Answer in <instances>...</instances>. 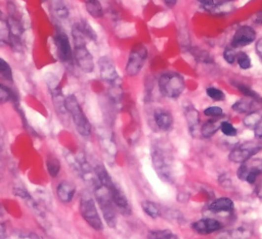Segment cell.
Listing matches in <instances>:
<instances>
[{
    "mask_svg": "<svg viewBox=\"0 0 262 239\" xmlns=\"http://www.w3.org/2000/svg\"><path fill=\"white\" fill-rule=\"evenodd\" d=\"M220 130L228 137H234V136H237V134H238L237 129L233 127L232 124H230L229 122H227V121H224L221 123Z\"/></svg>",
    "mask_w": 262,
    "mask_h": 239,
    "instance_id": "f35d334b",
    "label": "cell"
},
{
    "mask_svg": "<svg viewBox=\"0 0 262 239\" xmlns=\"http://www.w3.org/2000/svg\"><path fill=\"white\" fill-rule=\"evenodd\" d=\"M14 99V93L4 84L0 83V104L6 103Z\"/></svg>",
    "mask_w": 262,
    "mask_h": 239,
    "instance_id": "8d00e7d4",
    "label": "cell"
},
{
    "mask_svg": "<svg viewBox=\"0 0 262 239\" xmlns=\"http://www.w3.org/2000/svg\"><path fill=\"white\" fill-rule=\"evenodd\" d=\"M80 212L82 218L91 228L96 230H101L103 225L101 219L98 215L94 198L91 197L87 192L83 193L80 199Z\"/></svg>",
    "mask_w": 262,
    "mask_h": 239,
    "instance_id": "8992f818",
    "label": "cell"
},
{
    "mask_svg": "<svg viewBox=\"0 0 262 239\" xmlns=\"http://www.w3.org/2000/svg\"><path fill=\"white\" fill-rule=\"evenodd\" d=\"M237 61L241 69L243 70H248L251 68V59L249 57L246 52H239L237 55Z\"/></svg>",
    "mask_w": 262,
    "mask_h": 239,
    "instance_id": "74e56055",
    "label": "cell"
},
{
    "mask_svg": "<svg viewBox=\"0 0 262 239\" xmlns=\"http://www.w3.org/2000/svg\"><path fill=\"white\" fill-rule=\"evenodd\" d=\"M0 79L4 82L14 81V74H12L11 66L5 60L1 58H0Z\"/></svg>",
    "mask_w": 262,
    "mask_h": 239,
    "instance_id": "f1b7e54d",
    "label": "cell"
},
{
    "mask_svg": "<svg viewBox=\"0 0 262 239\" xmlns=\"http://www.w3.org/2000/svg\"><path fill=\"white\" fill-rule=\"evenodd\" d=\"M229 1H232V0H229Z\"/></svg>",
    "mask_w": 262,
    "mask_h": 239,
    "instance_id": "f5cc1de1",
    "label": "cell"
},
{
    "mask_svg": "<svg viewBox=\"0 0 262 239\" xmlns=\"http://www.w3.org/2000/svg\"><path fill=\"white\" fill-rule=\"evenodd\" d=\"M255 130V137L262 142V126H258Z\"/></svg>",
    "mask_w": 262,
    "mask_h": 239,
    "instance_id": "f6af8a7d",
    "label": "cell"
},
{
    "mask_svg": "<svg viewBox=\"0 0 262 239\" xmlns=\"http://www.w3.org/2000/svg\"><path fill=\"white\" fill-rule=\"evenodd\" d=\"M28 237H29L30 239H42L40 236H39V235L36 234V233H30V234L28 235Z\"/></svg>",
    "mask_w": 262,
    "mask_h": 239,
    "instance_id": "681fc988",
    "label": "cell"
},
{
    "mask_svg": "<svg viewBox=\"0 0 262 239\" xmlns=\"http://www.w3.org/2000/svg\"><path fill=\"white\" fill-rule=\"evenodd\" d=\"M51 6L56 17L59 18L60 20H66L69 18L70 8L65 0H52Z\"/></svg>",
    "mask_w": 262,
    "mask_h": 239,
    "instance_id": "44dd1931",
    "label": "cell"
},
{
    "mask_svg": "<svg viewBox=\"0 0 262 239\" xmlns=\"http://www.w3.org/2000/svg\"><path fill=\"white\" fill-rule=\"evenodd\" d=\"M209 210L212 212H230L234 209V204L229 197H219L209 205Z\"/></svg>",
    "mask_w": 262,
    "mask_h": 239,
    "instance_id": "d6986e66",
    "label": "cell"
},
{
    "mask_svg": "<svg viewBox=\"0 0 262 239\" xmlns=\"http://www.w3.org/2000/svg\"><path fill=\"white\" fill-rule=\"evenodd\" d=\"M94 188H95V196L102 211L104 221H106L109 227L114 228L117 225V216L110 189L106 187V186L101 185L100 183H98Z\"/></svg>",
    "mask_w": 262,
    "mask_h": 239,
    "instance_id": "3957f363",
    "label": "cell"
},
{
    "mask_svg": "<svg viewBox=\"0 0 262 239\" xmlns=\"http://www.w3.org/2000/svg\"><path fill=\"white\" fill-rule=\"evenodd\" d=\"M262 150V145L257 142L248 141L234 148L229 154V159L235 164H243Z\"/></svg>",
    "mask_w": 262,
    "mask_h": 239,
    "instance_id": "52a82bcc",
    "label": "cell"
},
{
    "mask_svg": "<svg viewBox=\"0 0 262 239\" xmlns=\"http://www.w3.org/2000/svg\"><path fill=\"white\" fill-rule=\"evenodd\" d=\"M237 55L238 53H235L234 49L230 46V47H227L225 52H224V58L226 60V61L229 64L233 63L235 60H237Z\"/></svg>",
    "mask_w": 262,
    "mask_h": 239,
    "instance_id": "60d3db41",
    "label": "cell"
},
{
    "mask_svg": "<svg viewBox=\"0 0 262 239\" xmlns=\"http://www.w3.org/2000/svg\"><path fill=\"white\" fill-rule=\"evenodd\" d=\"M258 101L250 97H245L235 101L232 104V110L240 114H250L258 111Z\"/></svg>",
    "mask_w": 262,
    "mask_h": 239,
    "instance_id": "e0dca14e",
    "label": "cell"
},
{
    "mask_svg": "<svg viewBox=\"0 0 262 239\" xmlns=\"http://www.w3.org/2000/svg\"><path fill=\"white\" fill-rule=\"evenodd\" d=\"M109 189H110L112 201H113L115 207L125 216L130 215L131 209H130V205H129V202H128L125 193L119 187H118L115 183H113V185Z\"/></svg>",
    "mask_w": 262,
    "mask_h": 239,
    "instance_id": "5bb4252c",
    "label": "cell"
},
{
    "mask_svg": "<svg viewBox=\"0 0 262 239\" xmlns=\"http://www.w3.org/2000/svg\"><path fill=\"white\" fill-rule=\"evenodd\" d=\"M76 192V186L68 181L61 182L58 185L57 194L60 198V201L63 203H70Z\"/></svg>",
    "mask_w": 262,
    "mask_h": 239,
    "instance_id": "ac0fdd59",
    "label": "cell"
},
{
    "mask_svg": "<svg viewBox=\"0 0 262 239\" xmlns=\"http://www.w3.org/2000/svg\"><path fill=\"white\" fill-rule=\"evenodd\" d=\"M41 1H42V2H44V1H46V0H41Z\"/></svg>",
    "mask_w": 262,
    "mask_h": 239,
    "instance_id": "816d5d0a",
    "label": "cell"
},
{
    "mask_svg": "<svg viewBox=\"0 0 262 239\" xmlns=\"http://www.w3.org/2000/svg\"><path fill=\"white\" fill-rule=\"evenodd\" d=\"M232 85L237 88L245 97H250V98H253L256 100H260V96L249 86L242 84V83H232Z\"/></svg>",
    "mask_w": 262,
    "mask_h": 239,
    "instance_id": "836d02e7",
    "label": "cell"
},
{
    "mask_svg": "<svg viewBox=\"0 0 262 239\" xmlns=\"http://www.w3.org/2000/svg\"><path fill=\"white\" fill-rule=\"evenodd\" d=\"M10 29L7 19L0 12V44H9Z\"/></svg>",
    "mask_w": 262,
    "mask_h": 239,
    "instance_id": "d4e9b609",
    "label": "cell"
},
{
    "mask_svg": "<svg viewBox=\"0 0 262 239\" xmlns=\"http://www.w3.org/2000/svg\"><path fill=\"white\" fill-rule=\"evenodd\" d=\"M198 2L207 9H213L220 4V0H198Z\"/></svg>",
    "mask_w": 262,
    "mask_h": 239,
    "instance_id": "b9f144b4",
    "label": "cell"
},
{
    "mask_svg": "<svg viewBox=\"0 0 262 239\" xmlns=\"http://www.w3.org/2000/svg\"><path fill=\"white\" fill-rule=\"evenodd\" d=\"M207 95L214 101H224L226 99L225 93L215 87H208L206 89Z\"/></svg>",
    "mask_w": 262,
    "mask_h": 239,
    "instance_id": "d590c367",
    "label": "cell"
},
{
    "mask_svg": "<svg viewBox=\"0 0 262 239\" xmlns=\"http://www.w3.org/2000/svg\"><path fill=\"white\" fill-rule=\"evenodd\" d=\"M221 223L215 219L206 218L201 219L199 221H196L192 224V229L198 234L201 235H208L214 233L221 229Z\"/></svg>",
    "mask_w": 262,
    "mask_h": 239,
    "instance_id": "4fadbf2b",
    "label": "cell"
},
{
    "mask_svg": "<svg viewBox=\"0 0 262 239\" xmlns=\"http://www.w3.org/2000/svg\"><path fill=\"white\" fill-rule=\"evenodd\" d=\"M154 121L158 129L164 132L169 131L173 125L172 115L163 109H158L154 112Z\"/></svg>",
    "mask_w": 262,
    "mask_h": 239,
    "instance_id": "9a60e30c",
    "label": "cell"
},
{
    "mask_svg": "<svg viewBox=\"0 0 262 239\" xmlns=\"http://www.w3.org/2000/svg\"><path fill=\"white\" fill-rule=\"evenodd\" d=\"M0 239H8V234H7V230L5 227V224L1 220V217H0Z\"/></svg>",
    "mask_w": 262,
    "mask_h": 239,
    "instance_id": "ee69618b",
    "label": "cell"
},
{
    "mask_svg": "<svg viewBox=\"0 0 262 239\" xmlns=\"http://www.w3.org/2000/svg\"><path fill=\"white\" fill-rule=\"evenodd\" d=\"M147 59H148L147 47L141 43L134 45L129 53L128 60L125 65V74L129 77L137 76L142 70L143 65H145Z\"/></svg>",
    "mask_w": 262,
    "mask_h": 239,
    "instance_id": "5b68a950",
    "label": "cell"
},
{
    "mask_svg": "<svg viewBox=\"0 0 262 239\" xmlns=\"http://www.w3.org/2000/svg\"><path fill=\"white\" fill-rule=\"evenodd\" d=\"M77 24H78V26H79L81 32L86 37L88 41H97L98 34H97L96 30L93 28V27H91V25L86 20H82L80 22H78Z\"/></svg>",
    "mask_w": 262,
    "mask_h": 239,
    "instance_id": "484cf974",
    "label": "cell"
},
{
    "mask_svg": "<svg viewBox=\"0 0 262 239\" xmlns=\"http://www.w3.org/2000/svg\"><path fill=\"white\" fill-rule=\"evenodd\" d=\"M54 42L60 60L64 63H69L74 58L73 48L68 35L66 34V32L62 28H59V27L56 28Z\"/></svg>",
    "mask_w": 262,
    "mask_h": 239,
    "instance_id": "ba28073f",
    "label": "cell"
},
{
    "mask_svg": "<svg viewBox=\"0 0 262 239\" xmlns=\"http://www.w3.org/2000/svg\"><path fill=\"white\" fill-rule=\"evenodd\" d=\"M193 56L196 58V60H198L202 62H205V63H210V62H213V59L211 58V56L209 55V53L207 51H204L200 48H195L193 51Z\"/></svg>",
    "mask_w": 262,
    "mask_h": 239,
    "instance_id": "e575fe53",
    "label": "cell"
},
{
    "mask_svg": "<svg viewBox=\"0 0 262 239\" xmlns=\"http://www.w3.org/2000/svg\"><path fill=\"white\" fill-rule=\"evenodd\" d=\"M255 22H256L258 25H262V12L258 13V15L256 16V18H255Z\"/></svg>",
    "mask_w": 262,
    "mask_h": 239,
    "instance_id": "c3c4849f",
    "label": "cell"
},
{
    "mask_svg": "<svg viewBox=\"0 0 262 239\" xmlns=\"http://www.w3.org/2000/svg\"><path fill=\"white\" fill-rule=\"evenodd\" d=\"M256 51L259 55V57L262 59V38L259 39L256 43Z\"/></svg>",
    "mask_w": 262,
    "mask_h": 239,
    "instance_id": "bcb514c9",
    "label": "cell"
},
{
    "mask_svg": "<svg viewBox=\"0 0 262 239\" xmlns=\"http://www.w3.org/2000/svg\"><path fill=\"white\" fill-rule=\"evenodd\" d=\"M14 193H15L17 196L23 198L24 201L29 202L30 199H32L30 193H29L27 190H26L25 188H23V187H15V188H14Z\"/></svg>",
    "mask_w": 262,
    "mask_h": 239,
    "instance_id": "7bdbcfd3",
    "label": "cell"
},
{
    "mask_svg": "<svg viewBox=\"0 0 262 239\" xmlns=\"http://www.w3.org/2000/svg\"><path fill=\"white\" fill-rule=\"evenodd\" d=\"M262 174V159L255 158L241 164L237 170V175L240 180L249 184H254L257 177Z\"/></svg>",
    "mask_w": 262,
    "mask_h": 239,
    "instance_id": "9c48e42d",
    "label": "cell"
},
{
    "mask_svg": "<svg viewBox=\"0 0 262 239\" xmlns=\"http://www.w3.org/2000/svg\"><path fill=\"white\" fill-rule=\"evenodd\" d=\"M149 239H179L176 234L170 230H152L148 234Z\"/></svg>",
    "mask_w": 262,
    "mask_h": 239,
    "instance_id": "4dcf8cb0",
    "label": "cell"
},
{
    "mask_svg": "<svg viewBox=\"0 0 262 239\" xmlns=\"http://www.w3.org/2000/svg\"><path fill=\"white\" fill-rule=\"evenodd\" d=\"M46 168L51 177H57L61 171L60 161L55 156H49L46 159Z\"/></svg>",
    "mask_w": 262,
    "mask_h": 239,
    "instance_id": "1f68e13d",
    "label": "cell"
},
{
    "mask_svg": "<svg viewBox=\"0 0 262 239\" xmlns=\"http://www.w3.org/2000/svg\"><path fill=\"white\" fill-rule=\"evenodd\" d=\"M257 195L260 199H262V185H260L259 187L257 188Z\"/></svg>",
    "mask_w": 262,
    "mask_h": 239,
    "instance_id": "f907efd6",
    "label": "cell"
},
{
    "mask_svg": "<svg viewBox=\"0 0 262 239\" xmlns=\"http://www.w3.org/2000/svg\"><path fill=\"white\" fill-rule=\"evenodd\" d=\"M161 94L167 98H177L185 90V79L175 72L163 73L158 81Z\"/></svg>",
    "mask_w": 262,
    "mask_h": 239,
    "instance_id": "277c9868",
    "label": "cell"
},
{
    "mask_svg": "<svg viewBox=\"0 0 262 239\" xmlns=\"http://www.w3.org/2000/svg\"><path fill=\"white\" fill-rule=\"evenodd\" d=\"M255 39H256V32L251 28V27L242 26L235 31L231 40L230 46L232 48L244 47L253 43Z\"/></svg>",
    "mask_w": 262,
    "mask_h": 239,
    "instance_id": "7c38bea8",
    "label": "cell"
},
{
    "mask_svg": "<svg viewBox=\"0 0 262 239\" xmlns=\"http://www.w3.org/2000/svg\"><path fill=\"white\" fill-rule=\"evenodd\" d=\"M99 142L101 144V149L108 152L109 155H113L116 152V145L109 133L104 130L99 131Z\"/></svg>",
    "mask_w": 262,
    "mask_h": 239,
    "instance_id": "7402d4cb",
    "label": "cell"
},
{
    "mask_svg": "<svg viewBox=\"0 0 262 239\" xmlns=\"http://www.w3.org/2000/svg\"><path fill=\"white\" fill-rule=\"evenodd\" d=\"M204 114L207 117L211 118H219L224 115V111L219 106H209L206 110H204Z\"/></svg>",
    "mask_w": 262,
    "mask_h": 239,
    "instance_id": "ab89813d",
    "label": "cell"
},
{
    "mask_svg": "<svg viewBox=\"0 0 262 239\" xmlns=\"http://www.w3.org/2000/svg\"><path fill=\"white\" fill-rule=\"evenodd\" d=\"M141 209L149 217H151L153 219L159 218L161 216V209H160L159 206L156 205L153 202H150V201L142 202L141 203Z\"/></svg>",
    "mask_w": 262,
    "mask_h": 239,
    "instance_id": "83f0119b",
    "label": "cell"
},
{
    "mask_svg": "<svg viewBox=\"0 0 262 239\" xmlns=\"http://www.w3.org/2000/svg\"><path fill=\"white\" fill-rule=\"evenodd\" d=\"M72 38L74 42L73 53L77 65L79 66V69L82 72L86 74L93 73L95 70V60L87 48L88 40L81 32L77 23L72 26Z\"/></svg>",
    "mask_w": 262,
    "mask_h": 239,
    "instance_id": "6da1fadb",
    "label": "cell"
},
{
    "mask_svg": "<svg viewBox=\"0 0 262 239\" xmlns=\"http://www.w3.org/2000/svg\"><path fill=\"white\" fill-rule=\"evenodd\" d=\"M98 64L99 69V76L102 81L109 84L110 87L121 85V78L118 74L112 60H110L108 57H101L98 60Z\"/></svg>",
    "mask_w": 262,
    "mask_h": 239,
    "instance_id": "30bf717a",
    "label": "cell"
},
{
    "mask_svg": "<svg viewBox=\"0 0 262 239\" xmlns=\"http://www.w3.org/2000/svg\"><path fill=\"white\" fill-rule=\"evenodd\" d=\"M66 110L71 116L74 126L77 132L83 137H88L91 134V124L88 121L83 110L81 109L80 103L78 102L75 95H69L65 100Z\"/></svg>",
    "mask_w": 262,
    "mask_h": 239,
    "instance_id": "7a4b0ae2",
    "label": "cell"
},
{
    "mask_svg": "<svg viewBox=\"0 0 262 239\" xmlns=\"http://www.w3.org/2000/svg\"><path fill=\"white\" fill-rule=\"evenodd\" d=\"M243 122L246 127L250 129H256L262 122V114L258 111L247 114V116L243 120Z\"/></svg>",
    "mask_w": 262,
    "mask_h": 239,
    "instance_id": "4316f807",
    "label": "cell"
},
{
    "mask_svg": "<svg viewBox=\"0 0 262 239\" xmlns=\"http://www.w3.org/2000/svg\"><path fill=\"white\" fill-rule=\"evenodd\" d=\"M152 158H153V164L155 166V169L158 171L159 175H161L162 177L168 178L169 176L168 164L166 162V156L164 152L159 149H155L152 153Z\"/></svg>",
    "mask_w": 262,
    "mask_h": 239,
    "instance_id": "2e32d148",
    "label": "cell"
},
{
    "mask_svg": "<svg viewBox=\"0 0 262 239\" xmlns=\"http://www.w3.org/2000/svg\"><path fill=\"white\" fill-rule=\"evenodd\" d=\"M222 121L218 120L217 118H214V120H209V121L205 122L201 128V134L205 138H210L215 133L220 129Z\"/></svg>",
    "mask_w": 262,
    "mask_h": 239,
    "instance_id": "ffe728a7",
    "label": "cell"
},
{
    "mask_svg": "<svg viewBox=\"0 0 262 239\" xmlns=\"http://www.w3.org/2000/svg\"><path fill=\"white\" fill-rule=\"evenodd\" d=\"M85 9L95 19H100L103 17V8L98 0H86Z\"/></svg>",
    "mask_w": 262,
    "mask_h": 239,
    "instance_id": "cb8c5ba5",
    "label": "cell"
},
{
    "mask_svg": "<svg viewBox=\"0 0 262 239\" xmlns=\"http://www.w3.org/2000/svg\"><path fill=\"white\" fill-rule=\"evenodd\" d=\"M47 85L50 91L52 102H54V105L57 112L59 113V115L68 114L67 110H66V104H65L66 98L63 95V92H62V89L58 82V80L55 77H51L50 79L47 80Z\"/></svg>",
    "mask_w": 262,
    "mask_h": 239,
    "instance_id": "8fae6325",
    "label": "cell"
},
{
    "mask_svg": "<svg viewBox=\"0 0 262 239\" xmlns=\"http://www.w3.org/2000/svg\"><path fill=\"white\" fill-rule=\"evenodd\" d=\"M186 117L188 120V124L190 127V131L193 133V131L198 128L199 125V115L198 112H196L192 106H188L186 109Z\"/></svg>",
    "mask_w": 262,
    "mask_h": 239,
    "instance_id": "f546056e",
    "label": "cell"
},
{
    "mask_svg": "<svg viewBox=\"0 0 262 239\" xmlns=\"http://www.w3.org/2000/svg\"><path fill=\"white\" fill-rule=\"evenodd\" d=\"M252 230L247 227H240L235 230H232L228 234L227 239H248L251 236Z\"/></svg>",
    "mask_w": 262,
    "mask_h": 239,
    "instance_id": "d6a6232c",
    "label": "cell"
},
{
    "mask_svg": "<svg viewBox=\"0 0 262 239\" xmlns=\"http://www.w3.org/2000/svg\"><path fill=\"white\" fill-rule=\"evenodd\" d=\"M164 2L168 7H173L176 4L177 0H164Z\"/></svg>",
    "mask_w": 262,
    "mask_h": 239,
    "instance_id": "7dc6e473",
    "label": "cell"
},
{
    "mask_svg": "<svg viewBox=\"0 0 262 239\" xmlns=\"http://www.w3.org/2000/svg\"><path fill=\"white\" fill-rule=\"evenodd\" d=\"M94 169L96 172V176H97L98 180L99 181V183L103 186H106V187L110 188L111 186L113 185L114 181L112 180L107 169L104 168L103 165H100V164H98Z\"/></svg>",
    "mask_w": 262,
    "mask_h": 239,
    "instance_id": "603a6c76",
    "label": "cell"
}]
</instances>
